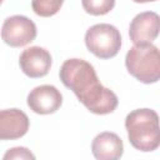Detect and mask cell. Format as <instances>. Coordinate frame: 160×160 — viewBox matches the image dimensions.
<instances>
[{
    "mask_svg": "<svg viewBox=\"0 0 160 160\" xmlns=\"http://www.w3.org/2000/svg\"><path fill=\"white\" fill-rule=\"evenodd\" d=\"M160 18L154 11H144L138 14L130 22L129 36L134 44L152 42L159 35Z\"/></svg>",
    "mask_w": 160,
    "mask_h": 160,
    "instance_id": "cell-8",
    "label": "cell"
},
{
    "mask_svg": "<svg viewBox=\"0 0 160 160\" xmlns=\"http://www.w3.org/2000/svg\"><path fill=\"white\" fill-rule=\"evenodd\" d=\"M65 0H31L32 11L41 16L49 18L59 12Z\"/></svg>",
    "mask_w": 160,
    "mask_h": 160,
    "instance_id": "cell-11",
    "label": "cell"
},
{
    "mask_svg": "<svg viewBox=\"0 0 160 160\" xmlns=\"http://www.w3.org/2000/svg\"><path fill=\"white\" fill-rule=\"evenodd\" d=\"M82 9L94 16L110 12L115 6V0H81Z\"/></svg>",
    "mask_w": 160,
    "mask_h": 160,
    "instance_id": "cell-12",
    "label": "cell"
},
{
    "mask_svg": "<svg viewBox=\"0 0 160 160\" xmlns=\"http://www.w3.org/2000/svg\"><path fill=\"white\" fill-rule=\"evenodd\" d=\"M51 62L52 59L50 52L40 46H30L25 49L19 58L21 71L31 79H38L48 75L51 68Z\"/></svg>",
    "mask_w": 160,
    "mask_h": 160,
    "instance_id": "cell-7",
    "label": "cell"
},
{
    "mask_svg": "<svg viewBox=\"0 0 160 160\" xmlns=\"http://www.w3.org/2000/svg\"><path fill=\"white\" fill-rule=\"evenodd\" d=\"M26 102L30 110L35 114L49 115L60 109L62 104V95L54 85H40L29 92Z\"/></svg>",
    "mask_w": 160,
    "mask_h": 160,
    "instance_id": "cell-6",
    "label": "cell"
},
{
    "mask_svg": "<svg viewBox=\"0 0 160 160\" xmlns=\"http://www.w3.org/2000/svg\"><path fill=\"white\" fill-rule=\"evenodd\" d=\"M125 66L131 76L144 84H154L160 79V54L151 42L134 44L126 52Z\"/></svg>",
    "mask_w": 160,
    "mask_h": 160,
    "instance_id": "cell-3",
    "label": "cell"
},
{
    "mask_svg": "<svg viewBox=\"0 0 160 160\" xmlns=\"http://www.w3.org/2000/svg\"><path fill=\"white\" fill-rule=\"evenodd\" d=\"M1 2H2V0H0V4H1Z\"/></svg>",
    "mask_w": 160,
    "mask_h": 160,
    "instance_id": "cell-15",
    "label": "cell"
},
{
    "mask_svg": "<svg viewBox=\"0 0 160 160\" xmlns=\"http://www.w3.org/2000/svg\"><path fill=\"white\" fill-rule=\"evenodd\" d=\"M36 25L24 15H12L5 19L1 26V39L11 48H22L35 40Z\"/></svg>",
    "mask_w": 160,
    "mask_h": 160,
    "instance_id": "cell-5",
    "label": "cell"
},
{
    "mask_svg": "<svg viewBox=\"0 0 160 160\" xmlns=\"http://www.w3.org/2000/svg\"><path fill=\"white\" fill-rule=\"evenodd\" d=\"M88 50L99 59H110L118 55L121 48V35L111 24H95L85 34Z\"/></svg>",
    "mask_w": 160,
    "mask_h": 160,
    "instance_id": "cell-4",
    "label": "cell"
},
{
    "mask_svg": "<svg viewBox=\"0 0 160 160\" xmlns=\"http://www.w3.org/2000/svg\"><path fill=\"white\" fill-rule=\"evenodd\" d=\"M4 160H9V159H35V155L26 148L22 146H18V148H12L9 149L4 156Z\"/></svg>",
    "mask_w": 160,
    "mask_h": 160,
    "instance_id": "cell-13",
    "label": "cell"
},
{
    "mask_svg": "<svg viewBox=\"0 0 160 160\" xmlns=\"http://www.w3.org/2000/svg\"><path fill=\"white\" fill-rule=\"evenodd\" d=\"M125 129L130 144L139 151H154L160 145L159 115L152 109H136L125 118Z\"/></svg>",
    "mask_w": 160,
    "mask_h": 160,
    "instance_id": "cell-2",
    "label": "cell"
},
{
    "mask_svg": "<svg viewBox=\"0 0 160 160\" xmlns=\"http://www.w3.org/2000/svg\"><path fill=\"white\" fill-rule=\"evenodd\" d=\"M91 152L98 160H116L124 154V144L118 134L102 131L94 138Z\"/></svg>",
    "mask_w": 160,
    "mask_h": 160,
    "instance_id": "cell-10",
    "label": "cell"
},
{
    "mask_svg": "<svg viewBox=\"0 0 160 160\" xmlns=\"http://www.w3.org/2000/svg\"><path fill=\"white\" fill-rule=\"evenodd\" d=\"M30 128L28 115L16 108L0 110V140L22 138Z\"/></svg>",
    "mask_w": 160,
    "mask_h": 160,
    "instance_id": "cell-9",
    "label": "cell"
},
{
    "mask_svg": "<svg viewBox=\"0 0 160 160\" xmlns=\"http://www.w3.org/2000/svg\"><path fill=\"white\" fill-rule=\"evenodd\" d=\"M134 2H139V4H144V2H152V1H158V0H132Z\"/></svg>",
    "mask_w": 160,
    "mask_h": 160,
    "instance_id": "cell-14",
    "label": "cell"
},
{
    "mask_svg": "<svg viewBox=\"0 0 160 160\" xmlns=\"http://www.w3.org/2000/svg\"><path fill=\"white\" fill-rule=\"evenodd\" d=\"M61 82L70 89L79 101L92 114L106 115L119 104L114 91L105 88L96 75L94 66L82 59H68L60 68Z\"/></svg>",
    "mask_w": 160,
    "mask_h": 160,
    "instance_id": "cell-1",
    "label": "cell"
}]
</instances>
